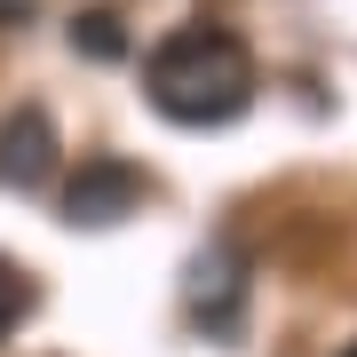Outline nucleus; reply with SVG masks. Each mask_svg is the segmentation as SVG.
<instances>
[{"label":"nucleus","mask_w":357,"mask_h":357,"mask_svg":"<svg viewBox=\"0 0 357 357\" xmlns=\"http://www.w3.org/2000/svg\"><path fill=\"white\" fill-rule=\"evenodd\" d=\"M143 96L175 128H230L255 103V56L230 24H175L143 56Z\"/></svg>","instance_id":"1"},{"label":"nucleus","mask_w":357,"mask_h":357,"mask_svg":"<svg viewBox=\"0 0 357 357\" xmlns=\"http://www.w3.org/2000/svg\"><path fill=\"white\" fill-rule=\"evenodd\" d=\"M183 318L206 342H238V326H246V255L230 238H206L191 255V270H183Z\"/></svg>","instance_id":"2"},{"label":"nucleus","mask_w":357,"mask_h":357,"mask_svg":"<svg viewBox=\"0 0 357 357\" xmlns=\"http://www.w3.org/2000/svg\"><path fill=\"white\" fill-rule=\"evenodd\" d=\"M143 199H151V175L103 151V159H79V175L64 183V222L72 230H112V222H128Z\"/></svg>","instance_id":"3"},{"label":"nucleus","mask_w":357,"mask_h":357,"mask_svg":"<svg viewBox=\"0 0 357 357\" xmlns=\"http://www.w3.org/2000/svg\"><path fill=\"white\" fill-rule=\"evenodd\" d=\"M56 175V119L40 103H16L0 119V191H40Z\"/></svg>","instance_id":"4"},{"label":"nucleus","mask_w":357,"mask_h":357,"mask_svg":"<svg viewBox=\"0 0 357 357\" xmlns=\"http://www.w3.org/2000/svg\"><path fill=\"white\" fill-rule=\"evenodd\" d=\"M72 48L88 56V64H119V56H128V16L119 8H79L72 16Z\"/></svg>","instance_id":"5"},{"label":"nucleus","mask_w":357,"mask_h":357,"mask_svg":"<svg viewBox=\"0 0 357 357\" xmlns=\"http://www.w3.org/2000/svg\"><path fill=\"white\" fill-rule=\"evenodd\" d=\"M24 318H32V278H24V270H16L8 255H0V342H8V333L24 326Z\"/></svg>","instance_id":"6"},{"label":"nucleus","mask_w":357,"mask_h":357,"mask_svg":"<svg viewBox=\"0 0 357 357\" xmlns=\"http://www.w3.org/2000/svg\"><path fill=\"white\" fill-rule=\"evenodd\" d=\"M342 357H357V342H349V349H342Z\"/></svg>","instance_id":"7"}]
</instances>
